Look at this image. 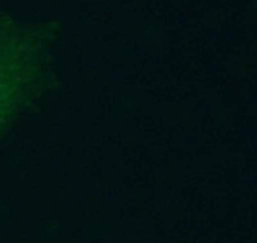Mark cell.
<instances>
[{"label":"cell","mask_w":257,"mask_h":243,"mask_svg":"<svg viewBox=\"0 0 257 243\" xmlns=\"http://www.w3.org/2000/svg\"><path fill=\"white\" fill-rule=\"evenodd\" d=\"M44 48L0 20V141L52 84Z\"/></svg>","instance_id":"cell-1"}]
</instances>
